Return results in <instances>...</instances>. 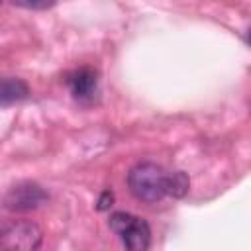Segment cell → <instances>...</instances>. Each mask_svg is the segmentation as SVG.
Segmentation results:
<instances>
[{"instance_id":"cell-5","label":"cell","mask_w":251,"mask_h":251,"mask_svg":"<svg viewBox=\"0 0 251 251\" xmlns=\"http://www.w3.org/2000/svg\"><path fill=\"white\" fill-rule=\"evenodd\" d=\"M65 84L75 100L90 104L98 94V71L92 67H78L65 75Z\"/></svg>"},{"instance_id":"cell-3","label":"cell","mask_w":251,"mask_h":251,"mask_svg":"<svg viewBox=\"0 0 251 251\" xmlns=\"http://www.w3.org/2000/svg\"><path fill=\"white\" fill-rule=\"evenodd\" d=\"M43 243V229L31 220H18L0 231V251H37Z\"/></svg>"},{"instance_id":"cell-1","label":"cell","mask_w":251,"mask_h":251,"mask_svg":"<svg viewBox=\"0 0 251 251\" xmlns=\"http://www.w3.org/2000/svg\"><path fill=\"white\" fill-rule=\"evenodd\" d=\"M167 182H169V173L153 161L137 163L127 173L129 192L137 200L147 202V204L159 202L161 198L167 196Z\"/></svg>"},{"instance_id":"cell-2","label":"cell","mask_w":251,"mask_h":251,"mask_svg":"<svg viewBox=\"0 0 251 251\" xmlns=\"http://www.w3.org/2000/svg\"><path fill=\"white\" fill-rule=\"evenodd\" d=\"M112 231H116L126 251H147L151 245V227L143 218L129 212H114L108 220Z\"/></svg>"},{"instance_id":"cell-8","label":"cell","mask_w":251,"mask_h":251,"mask_svg":"<svg viewBox=\"0 0 251 251\" xmlns=\"http://www.w3.org/2000/svg\"><path fill=\"white\" fill-rule=\"evenodd\" d=\"M14 6L18 8H25V10H47V8H53L55 2H12Z\"/></svg>"},{"instance_id":"cell-7","label":"cell","mask_w":251,"mask_h":251,"mask_svg":"<svg viewBox=\"0 0 251 251\" xmlns=\"http://www.w3.org/2000/svg\"><path fill=\"white\" fill-rule=\"evenodd\" d=\"M188 186H190V180H188L186 173H182V171H173V173H169L167 196L182 198V196L188 192Z\"/></svg>"},{"instance_id":"cell-4","label":"cell","mask_w":251,"mask_h":251,"mask_svg":"<svg viewBox=\"0 0 251 251\" xmlns=\"http://www.w3.org/2000/svg\"><path fill=\"white\" fill-rule=\"evenodd\" d=\"M47 200H49V194L45 192L43 186H39L37 182L25 180V182L14 184L6 192L4 206L10 212H31V210H37L39 206H43Z\"/></svg>"},{"instance_id":"cell-6","label":"cell","mask_w":251,"mask_h":251,"mask_svg":"<svg viewBox=\"0 0 251 251\" xmlns=\"http://www.w3.org/2000/svg\"><path fill=\"white\" fill-rule=\"evenodd\" d=\"M29 96V86L22 78L0 76V104H14Z\"/></svg>"},{"instance_id":"cell-9","label":"cell","mask_w":251,"mask_h":251,"mask_svg":"<svg viewBox=\"0 0 251 251\" xmlns=\"http://www.w3.org/2000/svg\"><path fill=\"white\" fill-rule=\"evenodd\" d=\"M112 202H114V194H112V190H104L102 194H100V198H98V210L102 212V210H108L110 206H112Z\"/></svg>"}]
</instances>
